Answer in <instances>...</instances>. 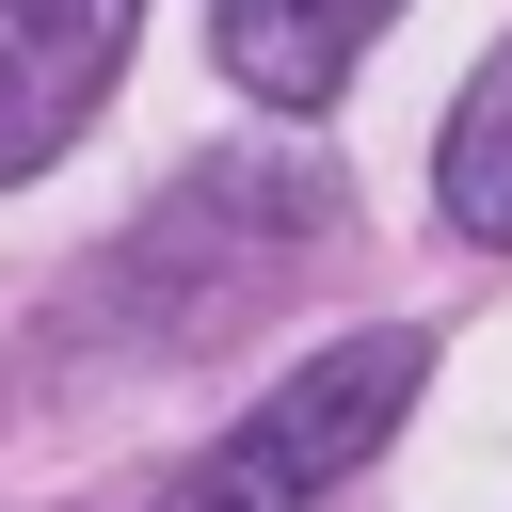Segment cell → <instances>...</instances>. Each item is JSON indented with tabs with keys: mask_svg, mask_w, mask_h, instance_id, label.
<instances>
[{
	"mask_svg": "<svg viewBox=\"0 0 512 512\" xmlns=\"http://www.w3.org/2000/svg\"><path fill=\"white\" fill-rule=\"evenodd\" d=\"M432 208H448V240L512 256V48L448 96V128H432Z\"/></svg>",
	"mask_w": 512,
	"mask_h": 512,
	"instance_id": "277c9868",
	"label": "cell"
},
{
	"mask_svg": "<svg viewBox=\"0 0 512 512\" xmlns=\"http://www.w3.org/2000/svg\"><path fill=\"white\" fill-rule=\"evenodd\" d=\"M384 16H400V0H224L208 48H224V80H240L256 112H336V80L368 64Z\"/></svg>",
	"mask_w": 512,
	"mask_h": 512,
	"instance_id": "3957f363",
	"label": "cell"
},
{
	"mask_svg": "<svg viewBox=\"0 0 512 512\" xmlns=\"http://www.w3.org/2000/svg\"><path fill=\"white\" fill-rule=\"evenodd\" d=\"M416 384H432V336L416 320H368V336H320L240 432H208L144 512H320L336 480H368L384 464V432L416 416Z\"/></svg>",
	"mask_w": 512,
	"mask_h": 512,
	"instance_id": "6da1fadb",
	"label": "cell"
},
{
	"mask_svg": "<svg viewBox=\"0 0 512 512\" xmlns=\"http://www.w3.org/2000/svg\"><path fill=\"white\" fill-rule=\"evenodd\" d=\"M128 32H144V0H0V192L48 176V160L96 128Z\"/></svg>",
	"mask_w": 512,
	"mask_h": 512,
	"instance_id": "7a4b0ae2",
	"label": "cell"
}]
</instances>
